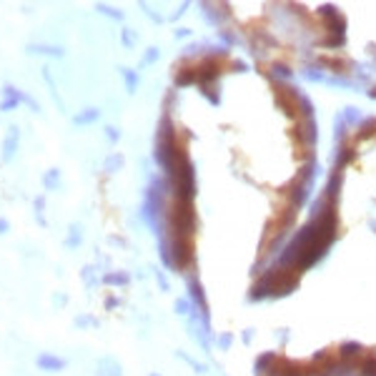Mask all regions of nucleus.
Returning <instances> with one entry per match:
<instances>
[{
    "mask_svg": "<svg viewBox=\"0 0 376 376\" xmlns=\"http://www.w3.org/2000/svg\"><path fill=\"white\" fill-rule=\"evenodd\" d=\"M18 143H20V128L18 126H8L5 136H3V145H0V161L10 163L18 153Z\"/></svg>",
    "mask_w": 376,
    "mask_h": 376,
    "instance_id": "1",
    "label": "nucleus"
},
{
    "mask_svg": "<svg viewBox=\"0 0 376 376\" xmlns=\"http://www.w3.org/2000/svg\"><path fill=\"white\" fill-rule=\"evenodd\" d=\"M23 93L18 86L13 83H5L3 86V100H0V113H8V110H15L18 105H23Z\"/></svg>",
    "mask_w": 376,
    "mask_h": 376,
    "instance_id": "2",
    "label": "nucleus"
},
{
    "mask_svg": "<svg viewBox=\"0 0 376 376\" xmlns=\"http://www.w3.org/2000/svg\"><path fill=\"white\" fill-rule=\"evenodd\" d=\"M25 53H30V55H43V58H63V55H65V48H63V46H55V43H28V46H25Z\"/></svg>",
    "mask_w": 376,
    "mask_h": 376,
    "instance_id": "3",
    "label": "nucleus"
},
{
    "mask_svg": "<svg viewBox=\"0 0 376 376\" xmlns=\"http://www.w3.org/2000/svg\"><path fill=\"white\" fill-rule=\"evenodd\" d=\"M98 118H100V110H98V108H86V110H81V113H75V116H73V126L83 128V126L95 123Z\"/></svg>",
    "mask_w": 376,
    "mask_h": 376,
    "instance_id": "4",
    "label": "nucleus"
},
{
    "mask_svg": "<svg viewBox=\"0 0 376 376\" xmlns=\"http://www.w3.org/2000/svg\"><path fill=\"white\" fill-rule=\"evenodd\" d=\"M41 183H43L46 191H55V188L60 186V168H55V166L46 168L43 176H41Z\"/></svg>",
    "mask_w": 376,
    "mask_h": 376,
    "instance_id": "5",
    "label": "nucleus"
},
{
    "mask_svg": "<svg viewBox=\"0 0 376 376\" xmlns=\"http://www.w3.org/2000/svg\"><path fill=\"white\" fill-rule=\"evenodd\" d=\"M81 238H83V226L81 223H70L68 226V236H65V248H78L81 246Z\"/></svg>",
    "mask_w": 376,
    "mask_h": 376,
    "instance_id": "6",
    "label": "nucleus"
},
{
    "mask_svg": "<svg viewBox=\"0 0 376 376\" xmlns=\"http://www.w3.org/2000/svg\"><path fill=\"white\" fill-rule=\"evenodd\" d=\"M43 81H46V86H48V91H50V98L55 100V105H58V110H65V105H63V100H60V95H58V91H55V81H53V75H50V68L48 65H43Z\"/></svg>",
    "mask_w": 376,
    "mask_h": 376,
    "instance_id": "7",
    "label": "nucleus"
},
{
    "mask_svg": "<svg viewBox=\"0 0 376 376\" xmlns=\"http://www.w3.org/2000/svg\"><path fill=\"white\" fill-rule=\"evenodd\" d=\"M33 213H35V221H38V226H48V218H46V196L41 193V196H35V201H33Z\"/></svg>",
    "mask_w": 376,
    "mask_h": 376,
    "instance_id": "8",
    "label": "nucleus"
},
{
    "mask_svg": "<svg viewBox=\"0 0 376 376\" xmlns=\"http://www.w3.org/2000/svg\"><path fill=\"white\" fill-rule=\"evenodd\" d=\"M38 366L53 371V369H60V366H63V361H60V359H53V356H41V359H38Z\"/></svg>",
    "mask_w": 376,
    "mask_h": 376,
    "instance_id": "9",
    "label": "nucleus"
},
{
    "mask_svg": "<svg viewBox=\"0 0 376 376\" xmlns=\"http://www.w3.org/2000/svg\"><path fill=\"white\" fill-rule=\"evenodd\" d=\"M95 10H98V13H103V15H108V18H118V20L123 18V13H121V10L108 8V5H103V3H98V5H95Z\"/></svg>",
    "mask_w": 376,
    "mask_h": 376,
    "instance_id": "10",
    "label": "nucleus"
},
{
    "mask_svg": "<svg viewBox=\"0 0 376 376\" xmlns=\"http://www.w3.org/2000/svg\"><path fill=\"white\" fill-rule=\"evenodd\" d=\"M123 78H126V83H128V91H133L136 83H138V75H136L133 70H123Z\"/></svg>",
    "mask_w": 376,
    "mask_h": 376,
    "instance_id": "11",
    "label": "nucleus"
},
{
    "mask_svg": "<svg viewBox=\"0 0 376 376\" xmlns=\"http://www.w3.org/2000/svg\"><path fill=\"white\" fill-rule=\"evenodd\" d=\"M10 231V223H8V218H3V216H0V236H5Z\"/></svg>",
    "mask_w": 376,
    "mask_h": 376,
    "instance_id": "12",
    "label": "nucleus"
},
{
    "mask_svg": "<svg viewBox=\"0 0 376 376\" xmlns=\"http://www.w3.org/2000/svg\"><path fill=\"white\" fill-rule=\"evenodd\" d=\"M105 136H108L110 141H118V131H116V128H110V126H105Z\"/></svg>",
    "mask_w": 376,
    "mask_h": 376,
    "instance_id": "13",
    "label": "nucleus"
},
{
    "mask_svg": "<svg viewBox=\"0 0 376 376\" xmlns=\"http://www.w3.org/2000/svg\"><path fill=\"white\" fill-rule=\"evenodd\" d=\"M156 55H158L156 50H148V53H145V58H143V65H148L150 60H153V58H156Z\"/></svg>",
    "mask_w": 376,
    "mask_h": 376,
    "instance_id": "14",
    "label": "nucleus"
},
{
    "mask_svg": "<svg viewBox=\"0 0 376 376\" xmlns=\"http://www.w3.org/2000/svg\"><path fill=\"white\" fill-rule=\"evenodd\" d=\"M131 41H133V33H131V30H123V43L131 46Z\"/></svg>",
    "mask_w": 376,
    "mask_h": 376,
    "instance_id": "15",
    "label": "nucleus"
}]
</instances>
